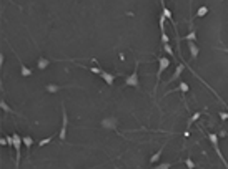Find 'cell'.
<instances>
[{"label": "cell", "instance_id": "cell-15", "mask_svg": "<svg viewBox=\"0 0 228 169\" xmlns=\"http://www.w3.org/2000/svg\"><path fill=\"white\" fill-rule=\"evenodd\" d=\"M208 141L211 143V146H213V149H217L218 148V141H220V136L218 134H215V133H208Z\"/></svg>", "mask_w": 228, "mask_h": 169}, {"label": "cell", "instance_id": "cell-2", "mask_svg": "<svg viewBox=\"0 0 228 169\" xmlns=\"http://www.w3.org/2000/svg\"><path fill=\"white\" fill-rule=\"evenodd\" d=\"M67 129H68V114H67L65 103L62 101V126H60V131H58L60 141H65V138H67Z\"/></svg>", "mask_w": 228, "mask_h": 169}, {"label": "cell", "instance_id": "cell-1", "mask_svg": "<svg viewBox=\"0 0 228 169\" xmlns=\"http://www.w3.org/2000/svg\"><path fill=\"white\" fill-rule=\"evenodd\" d=\"M157 61H158V70H157V83H155V88H153V93H157L158 85H160V80H162V75H163L165 70H168L170 63H172V60H170L168 56H158Z\"/></svg>", "mask_w": 228, "mask_h": 169}, {"label": "cell", "instance_id": "cell-19", "mask_svg": "<svg viewBox=\"0 0 228 169\" xmlns=\"http://www.w3.org/2000/svg\"><path fill=\"white\" fill-rule=\"evenodd\" d=\"M162 10H163V17H165V18H168V20H170V22H172V20H173V15H172V10H170V9H166V7H165V3H163V2H162Z\"/></svg>", "mask_w": 228, "mask_h": 169}, {"label": "cell", "instance_id": "cell-5", "mask_svg": "<svg viewBox=\"0 0 228 169\" xmlns=\"http://www.w3.org/2000/svg\"><path fill=\"white\" fill-rule=\"evenodd\" d=\"M173 91H182V94H186L190 91V85L186 83V81H178V86L173 90H168V91H165V96H168V94H172Z\"/></svg>", "mask_w": 228, "mask_h": 169}, {"label": "cell", "instance_id": "cell-24", "mask_svg": "<svg viewBox=\"0 0 228 169\" xmlns=\"http://www.w3.org/2000/svg\"><path fill=\"white\" fill-rule=\"evenodd\" d=\"M185 166L188 167V169H195V163H193V159H192V158H186V159H185Z\"/></svg>", "mask_w": 228, "mask_h": 169}, {"label": "cell", "instance_id": "cell-28", "mask_svg": "<svg viewBox=\"0 0 228 169\" xmlns=\"http://www.w3.org/2000/svg\"><path fill=\"white\" fill-rule=\"evenodd\" d=\"M0 144H2V146H7V144H9V141H7V136H2V138H0Z\"/></svg>", "mask_w": 228, "mask_h": 169}, {"label": "cell", "instance_id": "cell-11", "mask_svg": "<svg viewBox=\"0 0 228 169\" xmlns=\"http://www.w3.org/2000/svg\"><path fill=\"white\" fill-rule=\"evenodd\" d=\"M165 146H166V143L163 144V146L160 148V149H158L155 154L152 156V158H150V163L153 164V166H155V164H158V161H160V158H162V154H163V149H165Z\"/></svg>", "mask_w": 228, "mask_h": 169}, {"label": "cell", "instance_id": "cell-29", "mask_svg": "<svg viewBox=\"0 0 228 169\" xmlns=\"http://www.w3.org/2000/svg\"><path fill=\"white\" fill-rule=\"evenodd\" d=\"M218 136H220V138H225V136H228V133H226L225 129H222V131L218 133Z\"/></svg>", "mask_w": 228, "mask_h": 169}, {"label": "cell", "instance_id": "cell-12", "mask_svg": "<svg viewBox=\"0 0 228 169\" xmlns=\"http://www.w3.org/2000/svg\"><path fill=\"white\" fill-rule=\"evenodd\" d=\"M15 56H17V53H15ZM17 58H18V56H17ZM18 61H20V73H22V76H25V78L30 76L32 73H34V70L28 68V67H25V65L22 63V60H20V58H18Z\"/></svg>", "mask_w": 228, "mask_h": 169}, {"label": "cell", "instance_id": "cell-7", "mask_svg": "<svg viewBox=\"0 0 228 169\" xmlns=\"http://www.w3.org/2000/svg\"><path fill=\"white\" fill-rule=\"evenodd\" d=\"M115 76L117 75H113V73H110V71H105V70H102V73H100V78L105 81L108 86H112L113 83H115Z\"/></svg>", "mask_w": 228, "mask_h": 169}, {"label": "cell", "instance_id": "cell-27", "mask_svg": "<svg viewBox=\"0 0 228 169\" xmlns=\"http://www.w3.org/2000/svg\"><path fill=\"white\" fill-rule=\"evenodd\" d=\"M220 118L225 121V119H228V111H220Z\"/></svg>", "mask_w": 228, "mask_h": 169}, {"label": "cell", "instance_id": "cell-14", "mask_svg": "<svg viewBox=\"0 0 228 169\" xmlns=\"http://www.w3.org/2000/svg\"><path fill=\"white\" fill-rule=\"evenodd\" d=\"M183 42H186V43H197V30H190V33L188 35H185L183 36Z\"/></svg>", "mask_w": 228, "mask_h": 169}, {"label": "cell", "instance_id": "cell-8", "mask_svg": "<svg viewBox=\"0 0 228 169\" xmlns=\"http://www.w3.org/2000/svg\"><path fill=\"white\" fill-rule=\"evenodd\" d=\"M63 88H72V86H60V85H57V83H47L45 85V90L48 93H58L60 90H63Z\"/></svg>", "mask_w": 228, "mask_h": 169}, {"label": "cell", "instance_id": "cell-4", "mask_svg": "<svg viewBox=\"0 0 228 169\" xmlns=\"http://www.w3.org/2000/svg\"><path fill=\"white\" fill-rule=\"evenodd\" d=\"M100 126L103 128V129H107V131H115L117 126H118V119H117L115 116H105V118H102Z\"/></svg>", "mask_w": 228, "mask_h": 169}, {"label": "cell", "instance_id": "cell-25", "mask_svg": "<svg viewBox=\"0 0 228 169\" xmlns=\"http://www.w3.org/2000/svg\"><path fill=\"white\" fill-rule=\"evenodd\" d=\"M170 43V38L166 35V32H162V45H168Z\"/></svg>", "mask_w": 228, "mask_h": 169}, {"label": "cell", "instance_id": "cell-30", "mask_svg": "<svg viewBox=\"0 0 228 169\" xmlns=\"http://www.w3.org/2000/svg\"><path fill=\"white\" fill-rule=\"evenodd\" d=\"M3 60H5L3 58V53H0V65H3Z\"/></svg>", "mask_w": 228, "mask_h": 169}, {"label": "cell", "instance_id": "cell-16", "mask_svg": "<svg viewBox=\"0 0 228 169\" xmlns=\"http://www.w3.org/2000/svg\"><path fill=\"white\" fill-rule=\"evenodd\" d=\"M200 116H202V111H197L195 114H192V116H190V119H188V123H186V129L190 131V126H192L193 123H197L198 119H200Z\"/></svg>", "mask_w": 228, "mask_h": 169}, {"label": "cell", "instance_id": "cell-22", "mask_svg": "<svg viewBox=\"0 0 228 169\" xmlns=\"http://www.w3.org/2000/svg\"><path fill=\"white\" fill-rule=\"evenodd\" d=\"M52 139H54V136H48V138H43V139H40V141H38V148H43L45 144L52 143Z\"/></svg>", "mask_w": 228, "mask_h": 169}, {"label": "cell", "instance_id": "cell-3", "mask_svg": "<svg viewBox=\"0 0 228 169\" xmlns=\"http://www.w3.org/2000/svg\"><path fill=\"white\" fill-rule=\"evenodd\" d=\"M138 60H137V63H135V70H133L130 75L125 78V85L127 86H133V88H140V78H138Z\"/></svg>", "mask_w": 228, "mask_h": 169}, {"label": "cell", "instance_id": "cell-17", "mask_svg": "<svg viewBox=\"0 0 228 169\" xmlns=\"http://www.w3.org/2000/svg\"><path fill=\"white\" fill-rule=\"evenodd\" d=\"M205 15H208V7H206V5H202L200 9L197 10L195 17H197V18H202V17H205Z\"/></svg>", "mask_w": 228, "mask_h": 169}, {"label": "cell", "instance_id": "cell-18", "mask_svg": "<svg viewBox=\"0 0 228 169\" xmlns=\"http://www.w3.org/2000/svg\"><path fill=\"white\" fill-rule=\"evenodd\" d=\"M0 108H2L3 111H5V113H12V114H15V111L12 109L9 105H7V101L3 100V98H2V100H0Z\"/></svg>", "mask_w": 228, "mask_h": 169}, {"label": "cell", "instance_id": "cell-6", "mask_svg": "<svg viewBox=\"0 0 228 169\" xmlns=\"http://www.w3.org/2000/svg\"><path fill=\"white\" fill-rule=\"evenodd\" d=\"M183 71H185V65H183V63H178L177 68H175V73L168 78V81H166V83H175L177 80H180V76H182Z\"/></svg>", "mask_w": 228, "mask_h": 169}, {"label": "cell", "instance_id": "cell-21", "mask_svg": "<svg viewBox=\"0 0 228 169\" xmlns=\"http://www.w3.org/2000/svg\"><path fill=\"white\" fill-rule=\"evenodd\" d=\"M173 166V163H158L153 166V169H170Z\"/></svg>", "mask_w": 228, "mask_h": 169}, {"label": "cell", "instance_id": "cell-20", "mask_svg": "<svg viewBox=\"0 0 228 169\" xmlns=\"http://www.w3.org/2000/svg\"><path fill=\"white\" fill-rule=\"evenodd\" d=\"M22 139H23V144H25V148H27V149H30L32 144H34V138H32V136H22Z\"/></svg>", "mask_w": 228, "mask_h": 169}, {"label": "cell", "instance_id": "cell-23", "mask_svg": "<svg viewBox=\"0 0 228 169\" xmlns=\"http://www.w3.org/2000/svg\"><path fill=\"white\" fill-rule=\"evenodd\" d=\"M163 50L166 52V55L168 56H175V52H173V48H172V45H163Z\"/></svg>", "mask_w": 228, "mask_h": 169}, {"label": "cell", "instance_id": "cell-26", "mask_svg": "<svg viewBox=\"0 0 228 169\" xmlns=\"http://www.w3.org/2000/svg\"><path fill=\"white\" fill-rule=\"evenodd\" d=\"M87 70H90L92 73H95V75H98V76H100V73H102V68H97V67H90V68H87Z\"/></svg>", "mask_w": 228, "mask_h": 169}, {"label": "cell", "instance_id": "cell-13", "mask_svg": "<svg viewBox=\"0 0 228 169\" xmlns=\"http://www.w3.org/2000/svg\"><path fill=\"white\" fill-rule=\"evenodd\" d=\"M188 48H190V56H192L193 60H197L198 58V53H200V48H198V45L197 43H188Z\"/></svg>", "mask_w": 228, "mask_h": 169}, {"label": "cell", "instance_id": "cell-9", "mask_svg": "<svg viewBox=\"0 0 228 169\" xmlns=\"http://www.w3.org/2000/svg\"><path fill=\"white\" fill-rule=\"evenodd\" d=\"M12 136H14V149L17 152H20V151H22V143H23L22 136H20L18 133H14Z\"/></svg>", "mask_w": 228, "mask_h": 169}, {"label": "cell", "instance_id": "cell-10", "mask_svg": "<svg viewBox=\"0 0 228 169\" xmlns=\"http://www.w3.org/2000/svg\"><path fill=\"white\" fill-rule=\"evenodd\" d=\"M48 65H50V60L45 58V56H38V60H37V70H47Z\"/></svg>", "mask_w": 228, "mask_h": 169}]
</instances>
